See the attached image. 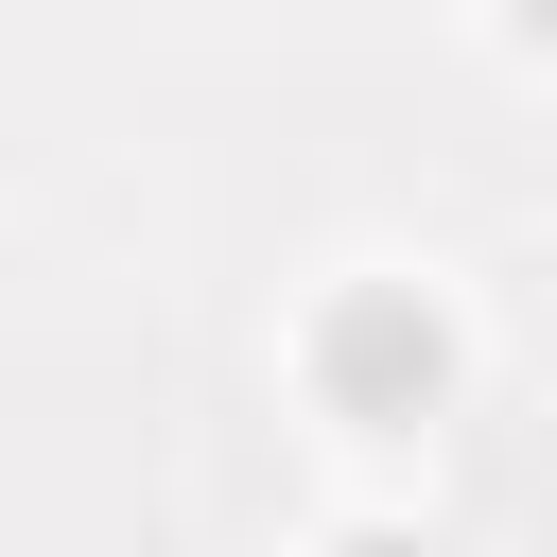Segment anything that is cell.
<instances>
[{
    "mask_svg": "<svg viewBox=\"0 0 557 557\" xmlns=\"http://www.w3.org/2000/svg\"><path fill=\"white\" fill-rule=\"evenodd\" d=\"M331 383H348V400H383V383H435V331H400V313L366 296V313L331 331Z\"/></svg>",
    "mask_w": 557,
    "mask_h": 557,
    "instance_id": "cell-1",
    "label": "cell"
},
{
    "mask_svg": "<svg viewBox=\"0 0 557 557\" xmlns=\"http://www.w3.org/2000/svg\"><path fill=\"white\" fill-rule=\"evenodd\" d=\"M540 17H557V0H540Z\"/></svg>",
    "mask_w": 557,
    "mask_h": 557,
    "instance_id": "cell-2",
    "label": "cell"
}]
</instances>
